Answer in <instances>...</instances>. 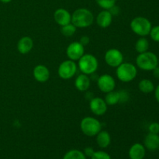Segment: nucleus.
<instances>
[{"label": "nucleus", "mask_w": 159, "mask_h": 159, "mask_svg": "<svg viewBox=\"0 0 159 159\" xmlns=\"http://www.w3.org/2000/svg\"><path fill=\"white\" fill-rule=\"evenodd\" d=\"M94 21V16L89 9L79 8L71 14V23L76 28H86L91 26Z\"/></svg>", "instance_id": "nucleus-1"}, {"label": "nucleus", "mask_w": 159, "mask_h": 159, "mask_svg": "<svg viewBox=\"0 0 159 159\" xmlns=\"http://www.w3.org/2000/svg\"><path fill=\"white\" fill-rule=\"evenodd\" d=\"M136 65L143 71H152L158 65V57L152 51H146L138 55Z\"/></svg>", "instance_id": "nucleus-2"}, {"label": "nucleus", "mask_w": 159, "mask_h": 159, "mask_svg": "<svg viewBox=\"0 0 159 159\" xmlns=\"http://www.w3.org/2000/svg\"><path fill=\"white\" fill-rule=\"evenodd\" d=\"M116 77L120 82H130L134 80L138 75V68L134 64L123 62L116 68Z\"/></svg>", "instance_id": "nucleus-3"}, {"label": "nucleus", "mask_w": 159, "mask_h": 159, "mask_svg": "<svg viewBox=\"0 0 159 159\" xmlns=\"http://www.w3.org/2000/svg\"><path fill=\"white\" fill-rule=\"evenodd\" d=\"M130 26L131 30L139 37L148 36L152 28L150 20L144 16L134 17L130 22Z\"/></svg>", "instance_id": "nucleus-4"}, {"label": "nucleus", "mask_w": 159, "mask_h": 159, "mask_svg": "<svg viewBox=\"0 0 159 159\" xmlns=\"http://www.w3.org/2000/svg\"><path fill=\"white\" fill-rule=\"evenodd\" d=\"M80 128L85 136L96 137L102 130V124L96 118L93 116H85L81 120Z\"/></svg>", "instance_id": "nucleus-5"}, {"label": "nucleus", "mask_w": 159, "mask_h": 159, "mask_svg": "<svg viewBox=\"0 0 159 159\" xmlns=\"http://www.w3.org/2000/svg\"><path fill=\"white\" fill-rule=\"evenodd\" d=\"M79 70L83 74L89 75L97 71L99 62L97 58L91 54H84L83 56L79 60L78 63Z\"/></svg>", "instance_id": "nucleus-6"}, {"label": "nucleus", "mask_w": 159, "mask_h": 159, "mask_svg": "<svg viewBox=\"0 0 159 159\" xmlns=\"http://www.w3.org/2000/svg\"><path fill=\"white\" fill-rule=\"evenodd\" d=\"M78 67L74 61L66 60L62 61L57 68V74L64 80L71 79L77 72Z\"/></svg>", "instance_id": "nucleus-7"}, {"label": "nucleus", "mask_w": 159, "mask_h": 159, "mask_svg": "<svg viewBox=\"0 0 159 159\" xmlns=\"http://www.w3.org/2000/svg\"><path fill=\"white\" fill-rule=\"evenodd\" d=\"M104 60L107 65L112 68H117L124 62V55L120 50L116 48H110L107 51L104 55Z\"/></svg>", "instance_id": "nucleus-8"}, {"label": "nucleus", "mask_w": 159, "mask_h": 159, "mask_svg": "<svg viewBox=\"0 0 159 159\" xmlns=\"http://www.w3.org/2000/svg\"><path fill=\"white\" fill-rule=\"evenodd\" d=\"M97 86L102 93H108L115 89L116 81L110 75H102L97 79Z\"/></svg>", "instance_id": "nucleus-9"}, {"label": "nucleus", "mask_w": 159, "mask_h": 159, "mask_svg": "<svg viewBox=\"0 0 159 159\" xmlns=\"http://www.w3.org/2000/svg\"><path fill=\"white\" fill-rule=\"evenodd\" d=\"M85 54V47L79 43L74 41L70 43L66 49V54L68 59L71 61H79Z\"/></svg>", "instance_id": "nucleus-10"}, {"label": "nucleus", "mask_w": 159, "mask_h": 159, "mask_svg": "<svg viewBox=\"0 0 159 159\" xmlns=\"http://www.w3.org/2000/svg\"><path fill=\"white\" fill-rule=\"evenodd\" d=\"M107 102L104 99L101 97H93L90 99L89 109L90 111L96 116H102L107 111Z\"/></svg>", "instance_id": "nucleus-11"}, {"label": "nucleus", "mask_w": 159, "mask_h": 159, "mask_svg": "<svg viewBox=\"0 0 159 159\" xmlns=\"http://www.w3.org/2000/svg\"><path fill=\"white\" fill-rule=\"evenodd\" d=\"M54 21L60 26L71 23V14L64 8H59L54 12Z\"/></svg>", "instance_id": "nucleus-12"}, {"label": "nucleus", "mask_w": 159, "mask_h": 159, "mask_svg": "<svg viewBox=\"0 0 159 159\" xmlns=\"http://www.w3.org/2000/svg\"><path fill=\"white\" fill-rule=\"evenodd\" d=\"M33 75L37 82L43 83L48 82L50 78V71L47 66L43 65H36L33 70Z\"/></svg>", "instance_id": "nucleus-13"}, {"label": "nucleus", "mask_w": 159, "mask_h": 159, "mask_svg": "<svg viewBox=\"0 0 159 159\" xmlns=\"http://www.w3.org/2000/svg\"><path fill=\"white\" fill-rule=\"evenodd\" d=\"M34 48V40L28 36L21 37L17 43V51L21 54H26L30 52Z\"/></svg>", "instance_id": "nucleus-14"}, {"label": "nucleus", "mask_w": 159, "mask_h": 159, "mask_svg": "<svg viewBox=\"0 0 159 159\" xmlns=\"http://www.w3.org/2000/svg\"><path fill=\"white\" fill-rule=\"evenodd\" d=\"M96 23L101 28H107L111 25L113 16L109 10L103 9L96 16Z\"/></svg>", "instance_id": "nucleus-15"}, {"label": "nucleus", "mask_w": 159, "mask_h": 159, "mask_svg": "<svg viewBox=\"0 0 159 159\" xmlns=\"http://www.w3.org/2000/svg\"><path fill=\"white\" fill-rule=\"evenodd\" d=\"M146 148L143 144L135 143L129 149L128 155L130 159H144L145 157Z\"/></svg>", "instance_id": "nucleus-16"}, {"label": "nucleus", "mask_w": 159, "mask_h": 159, "mask_svg": "<svg viewBox=\"0 0 159 159\" xmlns=\"http://www.w3.org/2000/svg\"><path fill=\"white\" fill-rule=\"evenodd\" d=\"M144 146L149 151H156L159 148V135L148 133L144 141Z\"/></svg>", "instance_id": "nucleus-17"}, {"label": "nucleus", "mask_w": 159, "mask_h": 159, "mask_svg": "<svg viewBox=\"0 0 159 159\" xmlns=\"http://www.w3.org/2000/svg\"><path fill=\"white\" fill-rule=\"evenodd\" d=\"M91 84L89 77L87 75L82 74L79 75L75 80V86L79 92H85L89 89Z\"/></svg>", "instance_id": "nucleus-18"}, {"label": "nucleus", "mask_w": 159, "mask_h": 159, "mask_svg": "<svg viewBox=\"0 0 159 159\" xmlns=\"http://www.w3.org/2000/svg\"><path fill=\"white\" fill-rule=\"evenodd\" d=\"M96 144L101 148H107L111 143V137L107 130H101L96 136Z\"/></svg>", "instance_id": "nucleus-19"}, {"label": "nucleus", "mask_w": 159, "mask_h": 159, "mask_svg": "<svg viewBox=\"0 0 159 159\" xmlns=\"http://www.w3.org/2000/svg\"><path fill=\"white\" fill-rule=\"evenodd\" d=\"M138 89L140 91L144 94H149L154 92L155 90V85L152 82V81L149 79H144L141 80L138 83Z\"/></svg>", "instance_id": "nucleus-20"}, {"label": "nucleus", "mask_w": 159, "mask_h": 159, "mask_svg": "<svg viewBox=\"0 0 159 159\" xmlns=\"http://www.w3.org/2000/svg\"><path fill=\"white\" fill-rule=\"evenodd\" d=\"M104 100L107 102V106H115L120 103V92L113 90L110 93H106Z\"/></svg>", "instance_id": "nucleus-21"}, {"label": "nucleus", "mask_w": 159, "mask_h": 159, "mask_svg": "<svg viewBox=\"0 0 159 159\" xmlns=\"http://www.w3.org/2000/svg\"><path fill=\"white\" fill-rule=\"evenodd\" d=\"M149 41L145 37H140L135 43V50L138 54L146 52L148 51Z\"/></svg>", "instance_id": "nucleus-22"}, {"label": "nucleus", "mask_w": 159, "mask_h": 159, "mask_svg": "<svg viewBox=\"0 0 159 159\" xmlns=\"http://www.w3.org/2000/svg\"><path fill=\"white\" fill-rule=\"evenodd\" d=\"M63 159H87L86 156L84 155L83 152L77 150V149H72L68 151L65 155H64Z\"/></svg>", "instance_id": "nucleus-23"}, {"label": "nucleus", "mask_w": 159, "mask_h": 159, "mask_svg": "<svg viewBox=\"0 0 159 159\" xmlns=\"http://www.w3.org/2000/svg\"><path fill=\"white\" fill-rule=\"evenodd\" d=\"M76 26H75L72 23H68V24L65 25V26H61V33L62 34V35L65 36V37H70L71 36L74 35L76 32Z\"/></svg>", "instance_id": "nucleus-24"}, {"label": "nucleus", "mask_w": 159, "mask_h": 159, "mask_svg": "<svg viewBox=\"0 0 159 159\" xmlns=\"http://www.w3.org/2000/svg\"><path fill=\"white\" fill-rule=\"evenodd\" d=\"M96 2L99 7L106 10H109L116 3V0H96Z\"/></svg>", "instance_id": "nucleus-25"}, {"label": "nucleus", "mask_w": 159, "mask_h": 159, "mask_svg": "<svg viewBox=\"0 0 159 159\" xmlns=\"http://www.w3.org/2000/svg\"><path fill=\"white\" fill-rule=\"evenodd\" d=\"M91 159H111V157L107 152L103 151H97L94 152L93 155H92Z\"/></svg>", "instance_id": "nucleus-26"}, {"label": "nucleus", "mask_w": 159, "mask_h": 159, "mask_svg": "<svg viewBox=\"0 0 159 159\" xmlns=\"http://www.w3.org/2000/svg\"><path fill=\"white\" fill-rule=\"evenodd\" d=\"M149 35H150L151 38L153 41L159 43V25L152 28Z\"/></svg>", "instance_id": "nucleus-27"}, {"label": "nucleus", "mask_w": 159, "mask_h": 159, "mask_svg": "<svg viewBox=\"0 0 159 159\" xmlns=\"http://www.w3.org/2000/svg\"><path fill=\"white\" fill-rule=\"evenodd\" d=\"M148 131L149 133L155 134H159V123L153 122L148 126Z\"/></svg>", "instance_id": "nucleus-28"}, {"label": "nucleus", "mask_w": 159, "mask_h": 159, "mask_svg": "<svg viewBox=\"0 0 159 159\" xmlns=\"http://www.w3.org/2000/svg\"><path fill=\"white\" fill-rule=\"evenodd\" d=\"M120 92V103H124L129 99V94L125 90H121Z\"/></svg>", "instance_id": "nucleus-29"}, {"label": "nucleus", "mask_w": 159, "mask_h": 159, "mask_svg": "<svg viewBox=\"0 0 159 159\" xmlns=\"http://www.w3.org/2000/svg\"><path fill=\"white\" fill-rule=\"evenodd\" d=\"M94 149L93 148L91 147H87L85 148V149H84V155H85L86 157H89V158H91L92 155H93V153H94Z\"/></svg>", "instance_id": "nucleus-30"}, {"label": "nucleus", "mask_w": 159, "mask_h": 159, "mask_svg": "<svg viewBox=\"0 0 159 159\" xmlns=\"http://www.w3.org/2000/svg\"><path fill=\"white\" fill-rule=\"evenodd\" d=\"M89 42H90V38L88 37V36H82V37L80 38V40H79V43H80L81 44L83 45L84 47L88 45L89 43Z\"/></svg>", "instance_id": "nucleus-31"}, {"label": "nucleus", "mask_w": 159, "mask_h": 159, "mask_svg": "<svg viewBox=\"0 0 159 159\" xmlns=\"http://www.w3.org/2000/svg\"><path fill=\"white\" fill-rule=\"evenodd\" d=\"M109 11H110V13L112 14V16H117L118 14L120 13V8L118 7L117 6H116V5H115V6H113V7L112 8H110V9H109Z\"/></svg>", "instance_id": "nucleus-32"}, {"label": "nucleus", "mask_w": 159, "mask_h": 159, "mask_svg": "<svg viewBox=\"0 0 159 159\" xmlns=\"http://www.w3.org/2000/svg\"><path fill=\"white\" fill-rule=\"evenodd\" d=\"M153 71V75L155 79H159V65L156 67L155 69L152 70Z\"/></svg>", "instance_id": "nucleus-33"}, {"label": "nucleus", "mask_w": 159, "mask_h": 159, "mask_svg": "<svg viewBox=\"0 0 159 159\" xmlns=\"http://www.w3.org/2000/svg\"><path fill=\"white\" fill-rule=\"evenodd\" d=\"M154 92H155V99H156L157 102H158L159 103V85L156 87V88H155V90H154Z\"/></svg>", "instance_id": "nucleus-34"}, {"label": "nucleus", "mask_w": 159, "mask_h": 159, "mask_svg": "<svg viewBox=\"0 0 159 159\" xmlns=\"http://www.w3.org/2000/svg\"><path fill=\"white\" fill-rule=\"evenodd\" d=\"M11 1H12V0H0V2H2V3H9Z\"/></svg>", "instance_id": "nucleus-35"}, {"label": "nucleus", "mask_w": 159, "mask_h": 159, "mask_svg": "<svg viewBox=\"0 0 159 159\" xmlns=\"http://www.w3.org/2000/svg\"><path fill=\"white\" fill-rule=\"evenodd\" d=\"M158 65H159V58H158Z\"/></svg>", "instance_id": "nucleus-36"}]
</instances>
